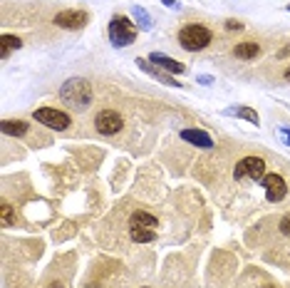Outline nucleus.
Returning a JSON list of instances; mask_svg holds the SVG:
<instances>
[{
	"label": "nucleus",
	"instance_id": "1",
	"mask_svg": "<svg viewBox=\"0 0 290 288\" xmlns=\"http://www.w3.org/2000/svg\"><path fill=\"white\" fill-rule=\"evenodd\" d=\"M60 100L65 105H70L72 110H87L92 105V85L87 80H82V77H72V80H67L62 85Z\"/></svg>",
	"mask_w": 290,
	"mask_h": 288
},
{
	"label": "nucleus",
	"instance_id": "2",
	"mask_svg": "<svg viewBox=\"0 0 290 288\" xmlns=\"http://www.w3.org/2000/svg\"><path fill=\"white\" fill-rule=\"evenodd\" d=\"M179 42H181L184 50H189V53H199V50H203V47L211 42V30L203 28V25H196V23L184 25L181 32H179Z\"/></svg>",
	"mask_w": 290,
	"mask_h": 288
},
{
	"label": "nucleus",
	"instance_id": "3",
	"mask_svg": "<svg viewBox=\"0 0 290 288\" xmlns=\"http://www.w3.org/2000/svg\"><path fill=\"white\" fill-rule=\"evenodd\" d=\"M109 40L114 47H127L137 40V28L129 23V18L124 15H114L109 20Z\"/></svg>",
	"mask_w": 290,
	"mask_h": 288
},
{
	"label": "nucleus",
	"instance_id": "4",
	"mask_svg": "<svg viewBox=\"0 0 290 288\" xmlns=\"http://www.w3.org/2000/svg\"><path fill=\"white\" fill-rule=\"evenodd\" d=\"M32 119H37L40 124H45L50 129H57V132H65L72 124L70 115H65L62 110H55V107H40V110H35Z\"/></svg>",
	"mask_w": 290,
	"mask_h": 288
},
{
	"label": "nucleus",
	"instance_id": "5",
	"mask_svg": "<svg viewBox=\"0 0 290 288\" xmlns=\"http://www.w3.org/2000/svg\"><path fill=\"white\" fill-rule=\"evenodd\" d=\"M233 176H236V181H241V179L261 181L263 176H265V162H263L261 157H246V159H241V162L236 164Z\"/></svg>",
	"mask_w": 290,
	"mask_h": 288
},
{
	"label": "nucleus",
	"instance_id": "6",
	"mask_svg": "<svg viewBox=\"0 0 290 288\" xmlns=\"http://www.w3.org/2000/svg\"><path fill=\"white\" fill-rule=\"evenodd\" d=\"M94 127H97L99 134L112 137V134H117V132L124 127V119H122V115L114 112V110H102L99 115L94 117Z\"/></svg>",
	"mask_w": 290,
	"mask_h": 288
},
{
	"label": "nucleus",
	"instance_id": "7",
	"mask_svg": "<svg viewBox=\"0 0 290 288\" xmlns=\"http://www.w3.org/2000/svg\"><path fill=\"white\" fill-rule=\"evenodd\" d=\"M263 189H265V199L270 204L275 202H283L285 194H288V186H285V179L280 174H265L261 179Z\"/></svg>",
	"mask_w": 290,
	"mask_h": 288
},
{
	"label": "nucleus",
	"instance_id": "8",
	"mask_svg": "<svg viewBox=\"0 0 290 288\" xmlns=\"http://www.w3.org/2000/svg\"><path fill=\"white\" fill-rule=\"evenodd\" d=\"M55 25L65 30H80L82 25H87V13L85 10H62L55 15Z\"/></svg>",
	"mask_w": 290,
	"mask_h": 288
},
{
	"label": "nucleus",
	"instance_id": "9",
	"mask_svg": "<svg viewBox=\"0 0 290 288\" xmlns=\"http://www.w3.org/2000/svg\"><path fill=\"white\" fill-rule=\"evenodd\" d=\"M149 62H151V65H159V67H164L166 72H176V75L186 72V65H181L179 60L166 58V55H161V53H151V55H149Z\"/></svg>",
	"mask_w": 290,
	"mask_h": 288
},
{
	"label": "nucleus",
	"instance_id": "10",
	"mask_svg": "<svg viewBox=\"0 0 290 288\" xmlns=\"http://www.w3.org/2000/svg\"><path fill=\"white\" fill-rule=\"evenodd\" d=\"M137 65H139V67H142V70H144L146 75H151V77H156V80H159V82H164V85H169V87H179V82H176L174 77H169V75H166V72H161V70H159V67H154V65H151V62H149V60L139 58V60H137Z\"/></svg>",
	"mask_w": 290,
	"mask_h": 288
},
{
	"label": "nucleus",
	"instance_id": "11",
	"mask_svg": "<svg viewBox=\"0 0 290 288\" xmlns=\"http://www.w3.org/2000/svg\"><path fill=\"white\" fill-rule=\"evenodd\" d=\"M181 139L196 144V147H201V149H211V147H213L211 134H206V132H201V129H184V132H181Z\"/></svg>",
	"mask_w": 290,
	"mask_h": 288
},
{
	"label": "nucleus",
	"instance_id": "12",
	"mask_svg": "<svg viewBox=\"0 0 290 288\" xmlns=\"http://www.w3.org/2000/svg\"><path fill=\"white\" fill-rule=\"evenodd\" d=\"M129 233L137 244H151L156 238V231L149 226H139V224H129Z\"/></svg>",
	"mask_w": 290,
	"mask_h": 288
},
{
	"label": "nucleus",
	"instance_id": "13",
	"mask_svg": "<svg viewBox=\"0 0 290 288\" xmlns=\"http://www.w3.org/2000/svg\"><path fill=\"white\" fill-rule=\"evenodd\" d=\"M236 58L241 60H253L258 58V53H261V45H256V42H241V45H236Z\"/></svg>",
	"mask_w": 290,
	"mask_h": 288
},
{
	"label": "nucleus",
	"instance_id": "14",
	"mask_svg": "<svg viewBox=\"0 0 290 288\" xmlns=\"http://www.w3.org/2000/svg\"><path fill=\"white\" fill-rule=\"evenodd\" d=\"M20 45H23V42H20V37L8 35V32H5V35H0V55H3V58H8V55H10L13 50H18Z\"/></svg>",
	"mask_w": 290,
	"mask_h": 288
},
{
	"label": "nucleus",
	"instance_id": "15",
	"mask_svg": "<svg viewBox=\"0 0 290 288\" xmlns=\"http://www.w3.org/2000/svg\"><path fill=\"white\" fill-rule=\"evenodd\" d=\"M3 132H5V134H13V137H20V134L28 132V124H25L23 119H5V122H3Z\"/></svg>",
	"mask_w": 290,
	"mask_h": 288
},
{
	"label": "nucleus",
	"instance_id": "16",
	"mask_svg": "<svg viewBox=\"0 0 290 288\" xmlns=\"http://www.w3.org/2000/svg\"><path fill=\"white\" fill-rule=\"evenodd\" d=\"M226 115H236V117H241V119H248L251 124H258V115L251 107H231V110H226Z\"/></svg>",
	"mask_w": 290,
	"mask_h": 288
},
{
	"label": "nucleus",
	"instance_id": "17",
	"mask_svg": "<svg viewBox=\"0 0 290 288\" xmlns=\"http://www.w3.org/2000/svg\"><path fill=\"white\" fill-rule=\"evenodd\" d=\"M129 224H139V226H149V229H154V226H156V219H154L151 214H146V211H134V214H132V219H129Z\"/></svg>",
	"mask_w": 290,
	"mask_h": 288
},
{
	"label": "nucleus",
	"instance_id": "18",
	"mask_svg": "<svg viewBox=\"0 0 290 288\" xmlns=\"http://www.w3.org/2000/svg\"><path fill=\"white\" fill-rule=\"evenodd\" d=\"M134 18L139 20L142 30H151V20H149V15H146V10L142 5H134Z\"/></svg>",
	"mask_w": 290,
	"mask_h": 288
},
{
	"label": "nucleus",
	"instance_id": "19",
	"mask_svg": "<svg viewBox=\"0 0 290 288\" xmlns=\"http://www.w3.org/2000/svg\"><path fill=\"white\" fill-rule=\"evenodd\" d=\"M0 219H3V226H10V224H13V209H10V204H3V206H0Z\"/></svg>",
	"mask_w": 290,
	"mask_h": 288
},
{
	"label": "nucleus",
	"instance_id": "20",
	"mask_svg": "<svg viewBox=\"0 0 290 288\" xmlns=\"http://www.w3.org/2000/svg\"><path fill=\"white\" fill-rule=\"evenodd\" d=\"M280 233L290 236V214H285V216L280 219Z\"/></svg>",
	"mask_w": 290,
	"mask_h": 288
},
{
	"label": "nucleus",
	"instance_id": "21",
	"mask_svg": "<svg viewBox=\"0 0 290 288\" xmlns=\"http://www.w3.org/2000/svg\"><path fill=\"white\" fill-rule=\"evenodd\" d=\"M161 3H164L166 8H171V10H179V8H181V3H179V0H161Z\"/></svg>",
	"mask_w": 290,
	"mask_h": 288
},
{
	"label": "nucleus",
	"instance_id": "22",
	"mask_svg": "<svg viewBox=\"0 0 290 288\" xmlns=\"http://www.w3.org/2000/svg\"><path fill=\"white\" fill-rule=\"evenodd\" d=\"M226 28H228V30H241L243 25H241L238 20H228V23H226Z\"/></svg>",
	"mask_w": 290,
	"mask_h": 288
},
{
	"label": "nucleus",
	"instance_id": "23",
	"mask_svg": "<svg viewBox=\"0 0 290 288\" xmlns=\"http://www.w3.org/2000/svg\"><path fill=\"white\" fill-rule=\"evenodd\" d=\"M199 82H203V85H211V82H213V77H208V75H201V77H199Z\"/></svg>",
	"mask_w": 290,
	"mask_h": 288
},
{
	"label": "nucleus",
	"instance_id": "24",
	"mask_svg": "<svg viewBox=\"0 0 290 288\" xmlns=\"http://www.w3.org/2000/svg\"><path fill=\"white\" fill-rule=\"evenodd\" d=\"M285 77H288V80H290V67H288V70H285Z\"/></svg>",
	"mask_w": 290,
	"mask_h": 288
},
{
	"label": "nucleus",
	"instance_id": "25",
	"mask_svg": "<svg viewBox=\"0 0 290 288\" xmlns=\"http://www.w3.org/2000/svg\"><path fill=\"white\" fill-rule=\"evenodd\" d=\"M263 288H275V286H263Z\"/></svg>",
	"mask_w": 290,
	"mask_h": 288
},
{
	"label": "nucleus",
	"instance_id": "26",
	"mask_svg": "<svg viewBox=\"0 0 290 288\" xmlns=\"http://www.w3.org/2000/svg\"><path fill=\"white\" fill-rule=\"evenodd\" d=\"M89 288H97V286H89Z\"/></svg>",
	"mask_w": 290,
	"mask_h": 288
}]
</instances>
